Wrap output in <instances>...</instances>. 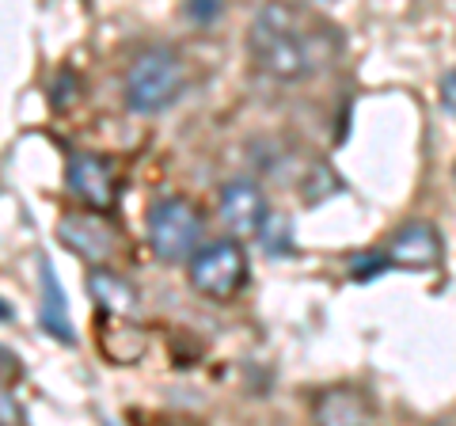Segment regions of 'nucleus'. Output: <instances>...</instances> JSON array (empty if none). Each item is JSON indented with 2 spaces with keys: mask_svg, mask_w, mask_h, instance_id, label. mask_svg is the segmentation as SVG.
Wrapping results in <instances>:
<instances>
[{
  "mask_svg": "<svg viewBox=\"0 0 456 426\" xmlns=\"http://www.w3.org/2000/svg\"><path fill=\"white\" fill-rule=\"evenodd\" d=\"M217 217L224 221V229L236 240L263 236V229L270 225L266 191L255 179H228L217 191Z\"/></svg>",
  "mask_w": 456,
  "mask_h": 426,
  "instance_id": "7",
  "label": "nucleus"
},
{
  "mask_svg": "<svg viewBox=\"0 0 456 426\" xmlns=\"http://www.w3.org/2000/svg\"><path fill=\"white\" fill-rule=\"evenodd\" d=\"M202 209H198L187 194H160L145 213V233L149 248L160 263H183L198 255V240H202Z\"/></svg>",
  "mask_w": 456,
  "mask_h": 426,
  "instance_id": "3",
  "label": "nucleus"
},
{
  "mask_svg": "<svg viewBox=\"0 0 456 426\" xmlns=\"http://www.w3.org/2000/svg\"><path fill=\"white\" fill-rule=\"evenodd\" d=\"M312 426H373V404L362 389L331 385L312 404Z\"/></svg>",
  "mask_w": 456,
  "mask_h": 426,
  "instance_id": "9",
  "label": "nucleus"
},
{
  "mask_svg": "<svg viewBox=\"0 0 456 426\" xmlns=\"http://www.w3.org/2000/svg\"><path fill=\"white\" fill-rule=\"evenodd\" d=\"M437 259H441V236L426 221H411L384 244V251L369 255V259L354 266V278L369 282L377 271H388V266H399V271H430Z\"/></svg>",
  "mask_w": 456,
  "mask_h": 426,
  "instance_id": "5",
  "label": "nucleus"
},
{
  "mask_svg": "<svg viewBox=\"0 0 456 426\" xmlns=\"http://www.w3.org/2000/svg\"><path fill=\"white\" fill-rule=\"evenodd\" d=\"M248 251L240 240H213L191 259V286L209 301H232L248 286Z\"/></svg>",
  "mask_w": 456,
  "mask_h": 426,
  "instance_id": "4",
  "label": "nucleus"
},
{
  "mask_svg": "<svg viewBox=\"0 0 456 426\" xmlns=\"http://www.w3.org/2000/svg\"><path fill=\"white\" fill-rule=\"evenodd\" d=\"M38 278H42V308H38L42 332L57 339L61 347H73L77 332H73V320H69V301H65V290H61V282H57V271L46 255L38 259Z\"/></svg>",
  "mask_w": 456,
  "mask_h": 426,
  "instance_id": "10",
  "label": "nucleus"
},
{
  "mask_svg": "<svg viewBox=\"0 0 456 426\" xmlns=\"http://www.w3.org/2000/svg\"><path fill=\"white\" fill-rule=\"evenodd\" d=\"M191 12V20H198V23H202V20H213V16H221V4H217V0H206V4L202 8H187Z\"/></svg>",
  "mask_w": 456,
  "mask_h": 426,
  "instance_id": "15",
  "label": "nucleus"
},
{
  "mask_svg": "<svg viewBox=\"0 0 456 426\" xmlns=\"http://www.w3.org/2000/svg\"><path fill=\"white\" fill-rule=\"evenodd\" d=\"M23 381V362L16 350H8L4 343H0V392H12Z\"/></svg>",
  "mask_w": 456,
  "mask_h": 426,
  "instance_id": "12",
  "label": "nucleus"
},
{
  "mask_svg": "<svg viewBox=\"0 0 456 426\" xmlns=\"http://www.w3.org/2000/svg\"><path fill=\"white\" fill-rule=\"evenodd\" d=\"M452 176H456V172H452Z\"/></svg>",
  "mask_w": 456,
  "mask_h": 426,
  "instance_id": "16",
  "label": "nucleus"
},
{
  "mask_svg": "<svg viewBox=\"0 0 456 426\" xmlns=\"http://www.w3.org/2000/svg\"><path fill=\"white\" fill-rule=\"evenodd\" d=\"M0 426H27L20 404L12 400V392H0Z\"/></svg>",
  "mask_w": 456,
  "mask_h": 426,
  "instance_id": "13",
  "label": "nucleus"
},
{
  "mask_svg": "<svg viewBox=\"0 0 456 426\" xmlns=\"http://www.w3.org/2000/svg\"><path fill=\"white\" fill-rule=\"evenodd\" d=\"M441 103H445V111L456 119V69H449V73L441 77Z\"/></svg>",
  "mask_w": 456,
  "mask_h": 426,
  "instance_id": "14",
  "label": "nucleus"
},
{
  "mask_svg": "<svg viewBox=\"0 0 456 426\" xmlns=\"http://www.w3.org/2000/svg\"><path fill=\"white\" fill-rule=\"evenodd\" d=\"M88 293L99 305V312H107L110 320H134L137 316V305H141L137 290L118 271H110V266H92L88 271Z\"/></svg>",
  "mask_w": 456,
  "mask_h": 426,
  "instance_id": "11",
  "label": "nucleus"
},
{
  "mask_svg": "<svg viewBox=\"0 0 456 426\" xmlns=\"http://www.w3.org/2000/svg\"><path fill=\"white\" fill-rule=\"evenodd\" d=\"M57 240H61V248L80 255L92 266H107L122 251V229L107 213H92V209L69 213V217L57 221Z\"/></svg>",
  "mask_w": 456,
  "mask_h": 426,
  "instance_id": "6",
  "label": "nucleus"
},
{
  "mask_svg": "<svg viewBox=\"0 0 456 426\" xmlns=\"http://www.w3.org/2000/svg\"><path fill=\"white\" fill-rule=\"evenodd\" d=\"M338 53V35L297 4H266L248 27V58L278 84L308 80Z\"/></svg>",
  "mask_w": 456,
  "mask_h": 426,
  "instance_id": "1",
  "label": "nucleus"
},
{
  "mask_svg": "<svg viewBox=\"0 0 456 426\" xmlns=\"http://www.w3.org/2000/svg\"><path fill=\"white\" fill-rule=\"evenodd\" d=\"M187 84H191V69L175 46H145L137 50V58L126 69L122 95L134 115L152 119L164 115L167 107H175L183 92H187Z\"/></svg>",
  "mask_w": 456,
  "mask_h": 426,
  "instance_id": "2",
  "label": "nucleus"
},
{
  "mask_svg": "<svg viewBox=\"0 0 456 426\" xmlns=\"http://www.w3.org/2000/svg\"><path fill=\"white\" fill-rule=\"evenodd\" d=\"M65 183H69V194L92 213H110L118 206V176H114V164L95 152H77L65 168Z\"/></svg>",
  "mask_w": 456,
  "mask_h": 426,
  "instance_id": "8",
  "label": "nucleus"
}]
</instances>
